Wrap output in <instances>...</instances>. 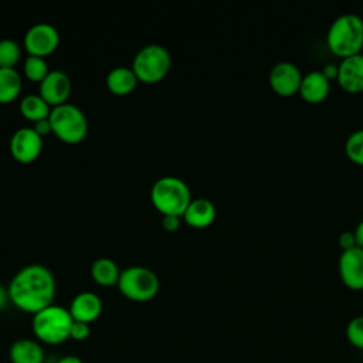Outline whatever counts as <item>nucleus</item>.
<instances>
[{"mask_svg":"<svg viewBox=\"0 0 363 363\" xmlns=\"http://www.w3.org/2000/svg\"><path fill=\"white\" fill-rule=\"evenodd\" d=\"M23 82L16 68H0V104L13 102L20 91Z\"/></svg>","mask_w":363,"mask_h":363,"instance_id":"nucleus-21","label":"nucleus"},{"mask_svg":"<svg viewBox=\"0 0 363 363\" xmlns=\"http://www.w3.org/2000/svg\"><path fill=\"white\" fill-rule=\"evenodd\" d=\"M52 133L65 143H79L88 132V121L85 113L72 104H62L51 108L48 116Z\"/></svg>","mask_w":363,"mask_h":363,"instance_id":"nucleus-5","label":"nucleus"},{"mask_svg":"<svg viewBox=\"0 0 363 363\" xmlns=\"http://www.w3.org/2000/svg\"><path fill=\"white\" fill-rule=\"evenodd\" d=\"M157 275L140 265L128 267L121 271L118 288L121 294L135 302H146L153 299L159 292Z\"/></svg>","mask_w":363,"mask_h":363,"instance_id":"nucleus-6","label":"nucleus"},{"mask_svg":"<svg viewBox=\"0 0 363 363\" xmlns=\"http://www.w3.org/2000/svg\"><path fill=\"white\" fill-rule=\"evenodd\" d=\"M43 150V138L34 130V128H20L10 139V153L14 160L20 163L34 162Z\"/></svg>","mask_w":363,"mask_h":363,"instance_id":"nucleus-9","label":"nucleus"},{"mask_svg":"<svg viewBox=\"0 0 363 363\" xmlns=\"http://www.w3.org/2000/svg\"><path fill=\"white\" fill-rule=\"evenodd\" d=\"M33 128H34V130H35L41 138H44V136H47L48 133H51V132H52L51 122H50V119H48V118H45V119H41V121L35 122Z\"/></svg>","mask_w":363,"mask_h":363,"instance_id":"nucleus-29","label":"nucleus"},{"mask_svg":"<svg viewBox=\"0 0 363 363\" xmlns=\"http://www.w3.org/2000/svg\"><path fill=\"white\" fill-rule=\"evenodd\" d=\"M21 57L20 45L11 38L0 40V68H14Z\"/></svg>","mask_w":363,"mask_h":363,"instance_id":"nucleus-23","label":"nucleus"},{"mask_svg":"<svg viewBox=\"0 0 363 363\" xmlns=\"http://www.w3.org/2000/svg\"><path fill=\"white\" fill-rule=\"evenodd\" d=\"M9 356L11 363H43L44 349L37 340L23 337L13 342Z\"/></svg>","mask_w":363,"mask_h":363,"instance_id":"nucleus-17","label":"nucleus"},{"mask_svg":"<svg viewBox=\"0 0 363 363\" xmlns=\"http://www.w3.org/2000/svg\"><path fill=\"white\" fill-rule=\"evenodd\" d=\"M10 302V295H9V289L4 288L1 284H0V311H3L7 303Z\"/></svg>","mask_w":363,"mask_h":363,"instance_id":"nucleus-31","label":"nucleus"},{"mask_svg":"<svg viewBox=\"0 0 363 363\" xmlns=\"http://www.w3.org/2000/svg\"><path fill=\"white\" fill-rule=\"evenodd\" d=\"M354 238H356V244L359 245V247H362L363 248V220H360L359 221V224L356 225V228H354Z\"/></svg>","mask_w":363,"mask_h":363,"instance_id":"nucleus-32","label":"nucleus"},{"mask_svg":"<svg viewBox=\"0 0 363 363\" xmlns=\"http://www.w3.org/2000/svg\"><path fill=\"white\" fill-rule=\"evenodd\" d=\"M346 337L352 346L363 350V315L349 320L346 326Z\"/></svg>","mask_w":363,"mask_h":363,"instance_id":"nucleus-25","label":"nucleus"},{"mask_svg":"<svg viewBox=\"0 0 363 363\" xmlns=\"http://www.w3.org/2000/svg\"><path fill=\"white\" fill-rule=\"evenodd\" d=\"M162 227L166 231H170V233L176 231L180 227V217H177V216H163Z\"/></svg>","mask_w":363,"mask_h":363,"instance_id":"nucleus-28","label":"nucleus"},{"mask_svg":"<svg viewBox=\"0 0 363 363\" xmlns=\"http://www.w3.org/2000/svg\"><path fill=\"white\" fill-rule=\"evenodd\" d=\"M71 94V79L61 69H51L40 82V95L51 106H58L67 102Z\"/></svg>","mask_w":363,"mask_h":363,"instance_id":"nucleus-12","label":"nucleus"},{"mask_svg":"<svg viewBox=\"0 0 363 363\" xmlns=\"http://www.w3.org/2000/svg\"><path fill=\"white\" fill-rule=\"evenodd\" d=\"M323 72V75L330 81V79H337V74H339V65L329 62L325 64V67L320 69Z\"/></svg>","mask_w":363,"mask_h":363,"instance_id":"nucleus-30","label":"nucleus"},{"mask_svg":"<svg viewBox=\"0 0 363 363\" xmlns=\"http://www.w3.org/2000/svg\"><path fill=\"white\" fill-rule=\"evenodd\" d=\"M68 311L74 320L91 323L99 318L102 312V301L94 292H89V291L79 292L71 301Z\"/></svg>","mask_w":363,"mask_h":363,"instance_id":"nucleus-14","label":"nucleus"},{"mask_svg":"<svg viewBox=\"0 0 363 363\" xmlns=\"http://www.w3.org/2000/svg\"><path fill=\"white\" fill-rule=\"evenodd\" d=\"M337 242H339L342 251H343V250H349V248L357 245V244H356V238H354V233H353V231H349V230H345V231H342V233L339 234Z\"/></svg>","mask_w":363,"mask_h":363,"instance_id":"nucleus-27","label":"nucleus"},{"mask_svg":"<svg viewBox=\"0 0 363 363\" xmlns=\"http://www.w3.org/2000/svg\"><path fill=\"white\" fill-rule=\"evenodd\" d=\"M7 289L14 306L34 315L52 303L55 278L47 267L30 264L14 274Z\"/></svg>","mask_w":363,"mask_h":363,"instance_id":"nucleus-1","label":"nucleus"},{"mask_svg":"<svg viewBox=\"0 0 363 363\" xmlns=\"http://www.w3.org/2000/svg\"><path fill=\"white\" fill-rule=\"evenodd\" d=\"M20 112L26 119L35 123L50 116L51 106L44 101L40 94H30L21 99Z\"/></svg>","mask_w":363,"mask_h":363,"instance_id":"nucleus-20","label":"nucleus"},{"mask_svg":"<svg viewBox=\"0 0 363 363\" xmlns=\"http://www.w3.org/2000/svg\"><path fill=\"white\" fill-rule=\"evenodd\" d=\"M74 319L68 309L50 305L33 316V332L35 337L47 345H58L69 339Z\"/></svg>","mask_w":363,"mask_h":363,"instance_id":"nucleus-4","label":"nucleus"},{"mask_svg":"<svg viewBox=\"0 0 363 363\" xmlns=\"http://www.w3.org/2000/svg\"><path fill=\"white\" fill-rule=\"evenodd\" d=\"M183 218L193 228H206L216 218V207L208 199H193L187 206Z\"/></svg>","mask_w":363,"mask_h":363,"instance_id":"nucleus-16","label":"nucleus"},{"mask_svg":"<svg viewBox=\"0 0 363 363\" xmlns=\"http://www.w3.org/2000/svg\"><path fill=\"white\" fill-rule=\"evenodd\" d=\"M362 51H363V48H362Z\"/></svg>","mask_w":363,"mask_h":363,"instance_id":"nucleus-34","label":"nucleus"},{"mask_svg":"<svg viewBox=\"0 0 363 363\" xmlns=\"http://www.w3.org/2000/svg\"><path fill=\"white\" fill-rule=\"evenodd\" d=\"M152 204L163 216L183 217L191 201L190 189L186 182L176 176H163L157 179L150 190Z\"/></svg>","mask_w":363,"mask_h":363,"instance_id":"nucleus-3","label":"nucleus"},{"mask_svg":"<svg viewBox=\"0 0 363 363\" xmlns=\"http://www.w3.org/2000/svg\"><path fill=\"white\" fill-rule=\"evenodd\" d=\"M24 75L33 82H41L50 72L45 58L37 55H28L24 61Z\"/></svg>","mask_w":363,"mask_h":363,"instance_id":"nucleus-22","label":"nucleus"},{"mask_svg":"<svg viewBox=\"0 0 363 363\" xmlns=\"http://www.w3.org/2000/svg\"><path fill=\"white\" fill-rule=\"evenodd\" d=\"M328 47L342 58L362 52L363 48V18L356 13L337 16L326 35Z\"/></svg>","mask_w":363,"mask_h":363,"instance_id":"nucleus-2","label":"nucleus"},{"mask_svg":"<svg viewBox=\"0 0 363 363\" xmlns=\"http://www.w3.org/2000/svg\"><path fill=\"white\" fill-rule=\"evenodd\" d=\"M138 77L129 67H115L106 75V86L115 95H128L138 85Z\"/></svg>","mask_w":363,"mask_h":363,"instance_id":"nucleus-18","label":"nucleus"},{"mask_svg":"<svg viewBox=\"0 0 363 363\" xmlns=\"http://www.w3.org/2000/svg\"><path fill=\"white\" fill-rule=\"evenodd\" d=\"M339 275L343 284L354 291L363 289V248L354 245L339 255Z\"/></svg>","mask_w":363,"mask_h":363,"instance_id":"nucleus-11","label":"nucleus"},{"mask_svg":"<svg viewBox=\"0 0 363 363\" xmlns=\"http://www.w3.org/2000/svg\"><path fill=\"white\" fill-rule=\"evenodd\" d=\"M330 89V81L323 75L322 71L313 69L302 77L299 94L301 96L311 104L323 101Z\"/></svg>","mask_w":363,"mask_h":363,"instance_id":"nucleus-15","label":"nucleus"},{"mask_svg":"<svg viewBox=\"0 0 363 363\" xmlns=\"http://www.w3.org/2000/svg\"><path fill=\"white\" fill-rule=\"evenodd\" d=\"M170 65V54L163 45L147 44L135 55L132 69L139 81L145 84H156L167 75Z\"/></svg>","mask_w":363,"mask_h":363,"instance_id":"nucleus-7","label":"nucleus"},{"mask_svg":"<svg viewBox=\"0 0 363 363\" xmlns=\"http://www.w3.org/2000/svg\"><path fill=\"white\" fill-rule=\"evenodd\" d=\"M60 43L57 28L50 23H37L31 26L24 34V47L28 55L45 57L55 51Z\"/></svg>","mask_w":363,"mask_h":363,"instance_id":"nucleus-8","label":"nucleus"},{"mask_svg":"<svg viewBox=\"0 0 363 363\" xmlns=\"http://www.w3.org/2000/svg\"><path fill=\"white\" fill-rule=\"evenodd\" d=\"M57 363H84L78 356H74V354H67V356H62L61 359L57 360Z\"/></svg>","mask_w":363,"mask_h":363,"instance_id":"nucleus-33","label":"nucleus"},{"mask_svg":"<svg viewBox=\"0 0 363 363\" xmlns=\"http://www.w3.org/2000/svg\"><path fill=\"white\" fill-rule=\"evenodd\" d=\"M339 65L337 82L350 94L363 91V52H357L342 58Z\"/></svg>","mask_w":363,"mask_h":363,"instance_id":"nucleus-13","label":"nucleus"},{"mask_svg":"<svg viewBox=\"0 0 363 363\" xmlns=\"http://www.w3.org/2000/svg\"><path fill=\"white\" fill-rule=\"evenodd\" d=\"M91 275L96 284L102 286H113V285H118L121 271L113 259L102 257V258H96L92 262Z\"/></svg>","mask_w":363,"mask_h":363,"instance_id":"nucleus-19","label":"nucleus"},{"mask_svg":"<svg viewBox=\"0 0 363 363\" xmlns=\"http://www.w3.org/2000/svg\"><path fill=\"white\" fill-rule=\"evenodd\" d=\"M302 72L299 67L291 61H279L269 71V85L271 88L282 96H291L299 92Z\"/></svg>","mask_w":363,"mask_h":363,"instance_id":"nucleus-10","label":"nucleus"},{"mask_svg":"<svg viewBox=\"0 0 363 363\" xmlns=\"http://www.w3.org/2000/svg\"><path fill=\"white\" fill-rule=\"evenodd\" d=\"M345 150L352 162L363 166V128L352 132L347 136Z\"/></svg>","mask_w":363,"mask_h":363,"instance_id":"nucleus-24","label":"nucleus"},{"mask_svg":"<svg viewBox=\"0 0 363 363\" xmlns=\"http://www.w3.org/2000/svg\"><path fill=\"white\" fill-rule=\"evenodd\" d=\"M91 333V328L89 323L85 322H78L74 320L72 326H71V332H69V337L74 340H85Z\"/></svg>","mask_w":363,"mask_h":363,"instance_id":"nucleus-26","label":"nucleus"}]
</instances>
